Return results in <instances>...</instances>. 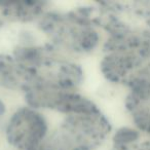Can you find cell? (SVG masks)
I'll return each instance as SVG.
<instances>
[{
  "mask_svg": "<svg viewBox=\"0 0 150 150\" xmlns=\"http://www.w3.org/2000/svg\"><path fill=\"white\" fill-rule=\"evenodd\" d=\"M5 134L13 147L28 150L45 141L48 125L45 117L36 109L22 107L8 118Z\"/></svg>",
  "mask_w": 150,
  "mask_h": 150,
  "instance_id": "obj_1",
  "label": "cell"
},
{
  "mask_svg": "<svg viewBox=\"0 0 150 150\" xmlns=\"http://www.w3.org/2000/svg\"><path fill=\"white\" fill-rule=\"evenodd\" d=\"M6 112V108H5V105L2 101L0 100V118L4 115V113Z\"/></svg>",
  "mask_w": 150,
  "mask_h": 150,
  "instance_id": "obj_2",
  "label": "cell"
}]
</instances>
